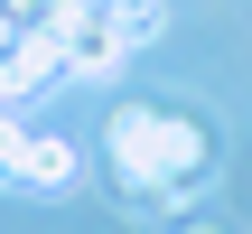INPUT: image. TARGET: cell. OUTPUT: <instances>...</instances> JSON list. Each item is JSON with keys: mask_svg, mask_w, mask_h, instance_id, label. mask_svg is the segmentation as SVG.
I'll return each instance as SVG.
<instances>
[{"mask_svg": "<svg viewBox=\"0 0 252 234\" xmlns=\"http://www.w3.org/2000/svg\"><path fill=\"white\" fill-rule=\"evenodd\" d=\"M65 75V56H56V38L47 28H19L9 47H0V103H28V94H47Z\"/></svg>", "mask_w": 252, "mask_h": 234, "instance_id": "cell-3", "label": "cell"}, {"mask_svg": "<svg viewBox=\"0 0 252 234\" xmlns=\"http://www.w3.org/2000/svg\"><path fill=\"white\" fill-rule=\"evenodd\" d=\"M103 159H112V178H122L131 197H150V206H187V197L206 188V169H215V141H206L187 113L122 103V113L103 122Z\"/></svg>", "mask_w": 252, "mask_h": 234, "instance_id": "cell-1", "label": "cell"}, {"mask_svg": "<svg viewBox=\"0 0 252 234\" xmlns=\"http://www.w3.org/2000/svg\"><path fill=\"white\" fill-rule=\"evenodd\" d=\"M0 9H9L19 28H37V9H47V0H0Z\"/></svg>", "mask_w": 252, "mask_h": 234, "instance_id": "cell-5", "label": "cell"}, {"mask_svg": "<svg viewBox=\"0 0 252 234\" xmlns=\"http://www.w3.org/2000/svg\"><path fill=\"white\" fill-rule=\"evenodd\" d=\"M187 234H206V225H187Z\"/></svg>", "mask_w": 252, "mask_h": 234, "instance_id": "cell-6", "label": "cell"}, {"mask_svg": "<svg viewBox=\"0 0 252 234\" xmlns=\"http://www.w3.org/2000/svg\"><path fill=\"white\" fill-rule=\"evenodd\" d=\"M159 19H168V0H122V38H131V47H150Z\"/></svg>", "mask_w": 252, "mask_h": 234, "instance_id": "cell-4", "label": "cell"}, {"mask_svg": "<svg viewBox=\"0 0 252 234\" xmlns=\"http://www.w3.org/2000/svg\"><path fill=\"white\" fill-rule=\"evenodd\" d=\"M37 28L56 38L65 75H122V66H131V38H122V9H112V0H47Z\"/></svg>", "mask_w": 252, "mask_h": 234, "instance_id": "cell-2", "label": "cell"}]
</instances>
